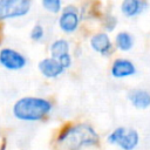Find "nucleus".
I'll use <instances>...</instances> for the list:
<instances>
[{"label": "nucleus", "instance_id": "1", "mask_svg": "<svg viewBox=\"0 0 150 150\" xmlns=\"http://www.w3.org/2000/svg\"><path fill=\"white\" fill-rule=\"evenodd\" d=\"M97 132L88 124H75L66 128L57 137L62 150H82L98 144Z\"/></svg>", "mask_w": 150, "mask_h": 150}, {"label": "nucleus", "instance_id": "2", "mask_svg": "<svg viewBox=\"0 0 150 150\" xmlns=\"http://www.w3.org/2000/svg\"><path fill=\"white\" fill-rule=\"evenodd\" d=\"M52 108V103L46 98L27 96L14 103L12 112L16 120L23 122H35L46 117L50 112Z\"/></svg>", "mask_w": 150, "mask_h": 150}, {"label": "nucleus", "instance_id": "3", "mask_svg": "<svg viewBox=\"0 0 150 150\" xmlns=\"http://www.w3.org/2000/svg\"><path fill=\"white\" fill-rule=\"evenodd\" d=\"M107 139L110 144H115L122 150H134L139 143V135L135 129L118 127L109 134Z\"/></svg>", "mask_w": 150, "mask_h": 150}, {"label": "nucleus", "instance_id": "4", "mask_svg": "<svg viewBox=\"0 0 150 150\" xmlns=\"http://www.w3.org/2000/svg\"><path fill=\"white\" fill-rule=\"evenodd\" d=\"M30 9V0H0V20L25 16Z\"/></svg>", "mask_w": 150, "mask_h": 150}, {"label": "nucleus", "instance_id": "5", "mask_svg": "<svg viewBox=\"0 0 150 150\" xmlns=\"http://www.w3.org/2000/svg\"><path fill=\"white\" fill-rule=\"evenodd\" d=\"M59 27L66 34L74 33L80 25L79 9L74 6H67L62 9V13L59 16Z\"/></svg>", "mask_w": 150, "mask_h": 150}, {"label": "nucleus", "instance_id": "6", "mask_svg": "<svg viewBox=\"0 0 150 150\" xmlns=\"http://www.w3.org/2000/svg\"><path fill=\"white\" fill-rule=\"evenodd\" d=\"M0 64L8 70H20L26 67V57L15 49L4 48L0 50Z\"/></svg>", "mask_w": 150, "mask_h": 150}, {"label": "nucleus", "instance_id": "7", "mask_svg": "<svg viewBox=\"0 0 150 150\" xmlns=\"http://www.w3.org/2000/svg\"><path fill=\"white\" fill-rule=\"evenodd\" d=\"M136 74L135 64L128 59H116L111 66V75L115 79H124Z\"/></svg>", "mask_w": 150, "mask_h": 150}, {"label": "nucleus", "instance_id": "8", "mask_svg": "<svg viewBox=\"0 0 150 150\" xmlns=\"http://www.w3.org/2000/svg\"><path fill=\"white\" fill-rule=\"evenodd\" d=\"M38 67H39L40 73L45 77H48V79H55L64 71V68L60 64V62L53 57H46L41 60Z\"/></svg>", "mask_w": 150, "mask_h": 150}, {"label": "nucleus", "instance_id": "9", "mask_svg": "<svg viewBox=\"0 0 150 150\" xmlns=\"http://www.w3.org/2000/svg\"><path fill=\"white\" fill-rule=\"evenodd\" d=\"M90 46L95 52L102 55L110 54L112 48L111 40L107 33H96L95 35H93L90 39Z\"/></svg>", "mask_w": 150, "mask_h": 150}, {"label": "nucleus", "instance_id": "10", "mask_svg": "<svg viewBox=\"0 0 150 150\" xmlns=\"http://www.w3.org/2000/svg\"><path fill=\"white\" fill-rule=\"evenodd\" d=\"M146 7L145 0H123L121 5L122 13L128 18L139 15Z\"/></svg>", "mask_w": 150, "mask_h": 150}, {"label": "nucleus", "instance_id": "11", "mask_svg": "<svg viewBox=\"0 0 150 150\" xmlns=\"http://www.w3.org/2000/svg\"><path fill=\"white\" fill-rule=\"evenodd\" d=\"M130 103L137 109H146L150 107V93L144 89H134L128 95Z\"/></svg>", "mask_w": 150, "mask_h": 150}, {"label": "nucleus", "instance_id": "12", "mask_svg": "<svg viewBox=\"0 0 150 150\" xmlns=\"http://www.w3.org/2000/svg\"><path fill=\"white\" fill-rule=\"evenodd\" d=\"M50 55L53 59H59L66 54H69V42L64 39H56L50 45Z\"/></svg>", "mask_w": 150, "mask_h": 150}, {"label": "nucleus", "instance_id": "13", "mask_svg": "<svg viewBox=\"0 0 150 150\" xmlns=\"http://www.w3.org/2000/svg\"><path fill=\"white\" fill-rule=\"evenodd\" d=\"M116 47L122 52H128L134 46V39L128 32H120L115 38Z\"/></svg>", "mask_w": 150, "mask_h": 150}, {"label": "nucleus", "instance_id": "14", "mask_svg": "<svg viewBox=\"0 0 150 150\" xmlns=\"http://www.w3.org/2000/svg\"><path fill=\"white\" fill-rule=\"evenodd\" d=\"M42 7L53 14H57L62 7V0H41Z\"/></svg>", "mask_w": 150, "mask_h": 150}, {"label": "nucleus", "instance_id": "15", "mask_svg": "<svg viewBox=\"0 0 150 150\" xmlns=\"http://www.w3.org/2000/svg\"><path fill=\"white\" fill-rule=\"evenodd\" d=\"M45 36V29L41 25H35L30 30V39L34 41H41Z\"/></svg>", "mask_w": 150, "mask_h": 150}, {"label": "nucleus", "instance_id": "16", "mask_svg": "<svg viewBox=\"0 0 150 150\" xmlns=\"http://www.w3.org/2000/svg\"><path fill=\"white\" fill-rule=\"evenodd\" d=\"M57 61L60 62V64H61L64 69H67V68H69V67L71 66V56H70V54H66V55L59 57Z\"/></svg>", "mask_w": 150, "mask_h": 150}, {"label": "nucleus", "instance_id": "17", "mask_svg": "<svg viewBox=\"0 0 150 150\" xmlns=\"http://www.w3.org/2000/svg\"><path fill=\"white\" fill-rule=\"evenodd\" d=\"M104 23H105L104 26H105V28H107L108 30H112V29L115 28L116 23H117V20H116L115 16H112V15H108L107 19H105V21H104Z\"/></svg>", "mask_w": 150, "mask_h": 150}]
</instances>
